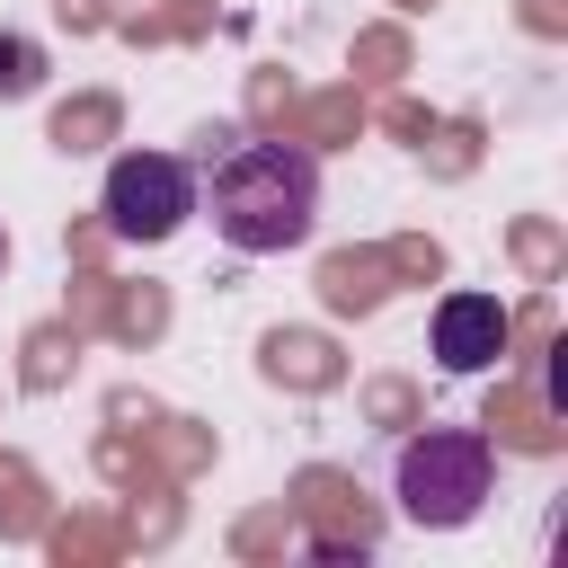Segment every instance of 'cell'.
<instances>
[{"label":"cell","instance_id":"1","mask_svg":"<svg viewBox=\"0 0 568 568\" xmlns=\"http://www.w3.org/2000/svg\"><path fill=\"white\" fill-rule=\"evenodd\" d=\"M195 213H213L222 248L284 257L320 231V160L302 142H222L195 178Z\"/></svg>","mask_w":568,"mask_h":568},{"label":"cell","instance_id":"2","mask_svg":"<svg viewBox=\"0 0 568 568\" xmlns=\"http://www.w3.org/2000/svg\"><path fill=\"white\" fill-rule=\"evenodd\" d=\"M497 497V444L479 426H417L390 453V506L417 532H462Z\"/></svg>","mask_w":568,"mask_h":568},{"label":"cell","instance_id":"3","mask_svg":"<svg viewBox=\"0 0 568 568\" xmlns=\"http://www.w3.org/2000/svg\"><path fill=\"white\" fill-rule=\"evenodd\" d=\"M98 213L115 240L133 248H160L195 222V169L178 151H115L106 160V186H98Z\"/></svg>","mask_w":568,"mask_h":568},{"label":"cell","instance_id":"4","mask_svg":"<svg viewBox=\"0 0 568 568\" xmlns=\"http://www.w3.org/2000/svg\"><path fill=\"white\" fill-rule=\"evenodd\" d=\"M506 302L497 293H444L435 302V364L444 373H488L506 355Z\"/></svg>","mask_w":568,"mask_h":568},{"label":"cell","instance_id":"5","mask_svg":"<svg viewBox=\"0 0 568 568\" xmlns=\"http://www.w3.org/2000/svg\"><path fill=\"white\" fill-rule=\"evenodd\" d=\"M44 44L36 36H18V27H0V106H27L36 89H44Z\"/></svg>","mask_w":568,"mask_h":568},{"label":"cell","instance_id":"6","mask_svg":"<svg viewBox=\"0 0 568 568\" xmlns=\"http://www.w3.org/2000/svg\"><path fill=\"white\" fill-rule=\"evenodd\" d=\"M0 266H9V231H0Z\"/></svg>","mask_w":568,"mask_h":568}]
</instances>
